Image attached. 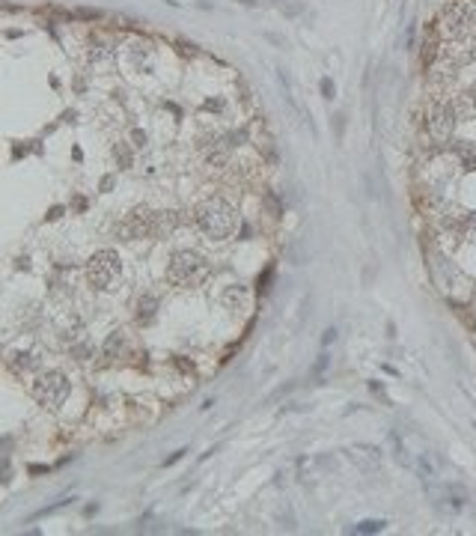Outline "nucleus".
Here are the masks:
<instances>
[{
  "mask_svg": "<svg viewBox=\"0 0 476 536\" xmlns=\"http://www.w3.org/2000/svg\"><path fill=\"white\" fill-rule=\"evenodd\" d=\"M122 274V262H119V253L104 247V251H95V256L86 262V277L95 289H111Z\"/></svg>",
  "mask_w": 476,
  "mask_h": 536,
  "instance_id": "3",
  "label": "nucleus"
},
{
  "mask_svg": "<svg viewBox=\"0 0 476 536\" xmlns=\"http://www.w3.org/2000/svg\"><path fill=\"white\" fill-rule=\"evenodd\" d=\"M420 474L429 480V476H434V465H432V456L429 453H423L420 456Z\"/></svg>",
  "mask_w": 476,
  "mask_h": 536,
  "instance_id": "13",
  "label": "nucleus"
},
{
  "mask_svg": "<svg viewBox=\"0 0 476 536\" xmlns=\"http://www.w3.org/2000/svg\"><path fill=\"white\" fill-rule=\"evenodd\" d=\"M116 161L122 164V167H131V161H134V152H131V149H128L125 143H119V146H116Z\"/></svg>",
  "mask_w": 476,
  "mask_h": 536,
  "instance_id": "12",
  "label": "nucleus"
},
{
  "mask_svg": "<svg viewBox=\"0 0 476 536\" xmlns=\"http://www.w3.org/2000/svg\"><path fill=\"white\" fill-rule=\"evenodd\" d=\"M68 352H72V357H77V361H86V357H93V343H89L86 334H77L75 340L68 343Z\"/></svg>",
  "mask_w": 476,
  "mask_h": 536,
  "instance_id": "9",
  "label": "nucleus"
},
{
  "mask_svg": "<svg viewBox=\"0 0 476 536\" xmlns=\"http://www.w3.org/2000/svg\"><path fill=\"white\" fill-rule=\"evenodd\" d=\"M178 212H155V235H170L178 226Z\"/></svg>",
  "mask_w": 476,
  "mask_h": 536,
  "instance_id": "8",
  "label": "nucleus"
},
{
  "mask_svg": "<svg viewBox=\"0 0 476 536\" xmlns=\"http://www.w3.org/2000/svg\"><path fill=\"white\" fill-rule=\"evenodd\" d=\"M194 224L208 238H230L238 230V215L223 197H208L194 208Z\"/></svg>",
  "mask_w": 476,
  "mask_h": 536,
  "instance_id": "1",
  "label": "nucleus"
},
{
  "mask_svg": "<svg viewBox=\"0 0 476 536\" xmlns=\"http://www.w3.org/2000/svg\"><path fill=\"white\" fill-rule=\"evenodd\" d=\"M155 313H158V295L146 292V295L137 298V319H140V322H152Z\"/></svg>",
  "mask_w": 476,
  "mask_h": 536,
  "instance_id": "7",
  "label": "nucleus"
},
{
  "mask_svg": "<svg viewBox=\"0 0 476 536\" xmlns=\"http://www.w3.org/2000/svg\"><path fill=\"white\" fill-rule=\"evenodd\" d=\"M212 277V262L203 260L200 253L178 251L173 253L170 265H167V280L173 286H200Z\"/></svg>",
  "mask_w": 476,
  "mask_h": 536,
  "instance_id": "2",
  "label": "nucleus"
},
{
  "mask_svg": "<svg viewBox=\"0 0 476 536\" xmlns=\"http://www.w3.org/2000/svg\"><path fill=\"white\" fill-rule=\"evenodd\" d=\"M351 459H354V465L372 471L381 465V450L378 447H369V444H357V447H351Z\"/></svg>",
  "mask_w": 476,
  "mask_h": 536,
  "instance_id": "6",
  "label": "nucleus"
},
{
  "mask_svg": "<svg viewBox=\"0 0 476 536\" xmlns=\"http://www.w3.org/2000/svg\"><path fill=\"white\" fill-rule=\"evenodd\" d=\"M384 528V521H360V524H357V533H378Z\"/></svg>",
  "mask_w": 476,
  "mask_h": 536,
  "instance_id": "14",
  "label": "nucleus"
},
{
  "mask_svg": "<svg viewBox=\"0 0 476 536\" xmlns=\"http://www.w3.org/2000/svg\"><path fill=\"white\" fill-rule=\"evenodd\" d=\"M221 301L235 310V307H241V304H244V289H241V286H230V289H223V292H221Z\"/></svg>",
  "mask_w": 476,
  "mask_h": 536,
  "instance_id": "11",
  "label": "nucleus"
},
{
  "mask_svg": "<svg viewBox=\"0 0 476 536\" xmlns=\"http://www.w3.org/2000/svg\"><path fill=\"white\" fill-rule=\"evenodd\" d=\"M125 334H119V331H113V334H107V340H104V346H102V352H104V357H119L125 352Z\"/></svg>",
  "mask_w": 476,
  "mask_h": 536,
  "instance_id": "10",
  "label": "nucleus"
},
{
  "mask_svg": "<svg viewBox=\"0 0 476 536\" xmlns=\"http://www.w3.org/2000/svg\"><path fill=\"white\" fill-rule=\"evenodd\" d=\"M68 393H72V382H68L63 373H57V370L39 375V382L33 384V396L42 405H48V409H57V405H63Z\"/></svg>",
  "mask_w": 476,
  "mask_h": 536,
  "instance_id": "4",
  "label": "nucleus"
},
{
  "mask_svg": "<svg viewBox=\"0 0 476 536\" xmlns=\"http://www.w3.org/2000/svg\"><path fill=\"white\" fill-rule=\"evenodd\" d=\"M116 235L128 238V242L155 235V212H149V208H134V212H128L122 217V224H116Z\"/></svg>",
  "mask_w": 476,
  "mask_h": 536,
  "instance_id": "5",
  "label": "nucleus"
}]
</instances>
